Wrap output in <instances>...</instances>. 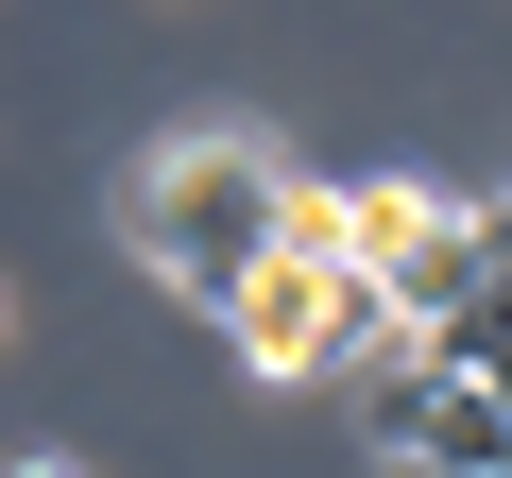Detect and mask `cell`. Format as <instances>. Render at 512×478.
Wrapping results in <instances>:
<instances>
[{
  "label": "cell",
  "instance_id": "obj_1",
  "mask_svg": "<svg viewBox=\"0 0 512 478\" xmlns=\"http://www.w3.org/2000/svg\"><path fill=\"white\" fill-rule=\"evenodd\" d=\"M120 239H137V274L188 291V308H239L256 274H274V239H291V154L256 137V120H188L120 171Z\"/></svg>",
  "mask_w": 512,
  "mask_h": 478
},
{
  "label": "cell",
  "instance_id": "obj_2",
  "mask_svg": "<svg viewBox=\"0 0 512 478\" xmlns=\"http://www.w3.org/2000/svg\"><path fill=\"white\" fill-rule=\"evenodd\" d=\"M342 257L393 291V325H461L495 274H512V205H444V188H342Z\"/></svg>",
  "mask_w": 512,
  "mask_h": 478
},
{
  "label": "cell",
  "instance_id": "obj_3",
  "mask_svg": "<svg viewBox=\"0 0 512 478\" xmlns=\"http://www.w3.org/2000/svg\"><path fill=\"white\" fill-rule=\"evenodd\" d=\"M222 325H239V359H256V376H342V359L376 376V359L410 342V325H393V291H376L359 257H274Z\"/></svg>",
  "mask_w": 512,
  "mask_h": 478
},
{
  "label": "cell",
  "instance_id": "obj_4",
  "mask_svg": "<svg viewBox=\"0 0 512 478\" xmlns=\"http://www.w3.org/2000/svg\"><path fill=\"white\" fill-rule=\"evenodd\" d=\"M0 478H86V461H0Z\"/></svg>",
  "mask_w": 512,
  "mask_h": 478
},
{
  "label": "cell",
  "instance_id": "obj_5",
  "mask_svg": "<svg viewBox=\"0 0 512 478\" xmlns=\"http://www.w3.org/2000/svg\"><path fill=\"white\" fill-rule=\"evenodd\" d=\"M393 478H444V461H393Z\"/></svg>",
  "mask_w": 512,
  "mask_h": 478
}]
</instances>
